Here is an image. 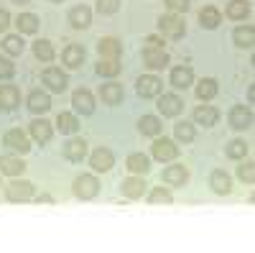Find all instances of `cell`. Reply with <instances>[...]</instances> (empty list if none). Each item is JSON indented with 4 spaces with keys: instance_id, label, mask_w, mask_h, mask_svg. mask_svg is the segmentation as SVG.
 I'll return each instance as SVG.
<instances>
[{
    "instance_id": "cell-31",
    "label": "cell",
    "mask_w": 255,
    "mask_h": 253,
    "mask_svg": "<svg viewBox=\"0 0 255 253\" xmlns=\"http://www.w3.org/2000/svg\"><path fill=\"white\" fill-rule=\"evenodd\" d=\"M232 44L238 49H255V28L248 23H238L232 31Z\"/></svg>"
},
{
    "instance_id": "cell-6",
    "label": "cell",
    "mask_w": 255,
    "mask_h": 253,
    "mask_svg": "<svg viewBox=\"0 0 255 253\" xmlns=\"http://www.w3.org/2000/svg\"><path fill=\"white\" fill-rule=\"evenodd\" d=\"M189 179H191V172H189V166L186 164H166V169L161 172V182L163 184H168L171 189H181V187H186L189 184Z\"/></svg>"
},
{
    "instance_id": "cell-34",
    "label": "cell",
    "mask_w": 255,
    "mask_h": 253,
    "mask_svg": "<svg viewBox=\"0 0 255 253\" xmlns=\"http://www.w3.org/2000/svg\"><path fill=\"white\" fill-rule=\"evenodd\" d=\"M31 51L38 61H44V64H51V61L56 59V49L49 38H36L33 44H31Z\"/></svg>"
},
{
    "instance_id": "cell-36",
    "label": "cell",
    "mask_w": 255,
    "mask_h": 253,
    "mask_svg": "<svg viewBox=\"0 0 255 253\" xmlns=\"http://www.w3.org/2000/svg\"><path fill=\"white\" fill-rule=\"evenodd\" d=\"M253 13V5H250V0H230L227 8H225V15L230 20H248Z\"/></svg>"
},
{
    "instance_id": "cell-26",
    "label": "cell",
    "mask_w": 255,
    "mask_h": 253,
    "mask_svg": "<svg viewBox=\"0 0 255 253\" xmlns=\"http://www.w3.org/2000/svg\"><path fill=\"white\" fill-rule=\"evenodd\" d=\"M26 172V161L20 159V154H3L0 156V174H5V177H10V179H15V177H20Z\"/></svg>"
},
{
    "instance_id": "cell-8",
    "label": "cell",
    "mask_w": 255,
    "mask_h": 253,
    "mask_svg": "<svg viewBox=\"0 0 255 253\" xmlns=\"http://www.w3.org/2000/svg\"><path fill=\"white\" fill-rule=\"evenodd\" d=\"M90 166H92L95 174H108V172H113V166H115V154H113V149H108V146H97V149H92V151H90Z\"/></svg>"
},
{
    "instance_id": "cell-27",
    "label": "cell",
    "mask_w": 255,
    "mask_h": 253,
    "mask_svg": "<svg viewBox=\"0 0 255 253\" xmlns=\"http://www.w3.org/2000/svg\"><path fill=\"white\" fill-rule=\"evenodd\" d=\"M197 20L204 31H215L222 26V10L217 5H202L199 13H197Z\"/></svg>"
},
{
    "instance_id": "cell-15",
    "label": "cell",
    "mask_w": 255,
    "mask_h": 253,
    "mask_svg": "<svg viewBox=\"0 0 255 253\" xmlns=\"http://www.w3.org/2000/svg\"><path fill=\"white\" fill-rule=\"evenodd\" d=\"M90 154V143L84 141V138H69L67 143H64V149H61V156L67 159L69 164H82L84 159H87Z\"/></svg>"
},
{
    "instance_id": "cell-18",
    "label": "cell",
    "mask_w": 255,
    "mask_h": 253,
    "mask_svg": "<svg viewBox=\"0 0 255 253\" xmlns=\"http://www.w3.org/2000/svg\"><path fill=\"white\" fill-rule=\"evenodd\" d=\"M156 105H158V113L163 118H179L184 113V100L174 92H161Z\"/></svg>"
},
{
    "instance_id": "cell-17",
    "label": "cell",
    "mask_w": 255,
    "mask_h": 253,
    "mask_svg": "<svg viewBox=\"0 0 255 253\" xmlns=\"http://www.w3.org/2000/svg\"><path fill=\"white\" fill-rule=\"evenodd\" d=\"M191 120L197 125H204V128H215L220 123V110L209 102H199V105H194V110H191Z\"/></svg>"
},
{
    "instance_id": "cell-39",
    "label": "cell",
    "mask_w": 255,
    "mask_h": 253,
    "mask_svg": "<svg viewBox=\"0 0 255 253\" xmlns=\"http://www.w3.org/2000/svg\"><path fill=\"white\" fill-rule=\"evenodd\" d=\"M148 205H174V195H171V187H163L156 184L151 192H148Z\"/></svg>"
},
{
    "instance_id": "cell-23",
    "label": "cell",
    "mask_w": 255,
    "mask_h": 253,
    "mask_svg": "<svg viewBox=\"0 0 255 253\" xmlns=\"http://www.w3.org/2000/svg\"><path fill=\"white\" fill-rule=\"evenodd\" d=\"M120 195L128 200H140L145 195V179L140 174H128L120 182Z\"/></svg>"
},
{
    "instance_id": "cell-22",
    "label": "cell",
    "mask_w": 255,
    "mask_h": 253,
    "mask_svg": "<svg viewBox=\"0 0 255 253\" xmlns=\"http://www.w3.org/2000/svg\"><path fill=\"white\" fill-rule=\"evenodd\" d=\"M26 108L33 113V115H44V113H49L51 110V97H49V92L46 90H31L28 95H26Z\"/></svg>"
},
{
    "instance_id": "cell-7",
    "label": "cell",
    "mask_w": 255,
    "mask_h": 253,
    "mask_svg": "<svg viewBox=\"0 0 255 253\" xmlns=\"http://www.w3.org/2000/svg\"><path fill=\"white\" fill-rule=\"evenodd\" d=\"M227 123H230V128H235V131H248L250 125L255 123V115H253V108L250 105H232L230 113H227Z\"/></svg>"
},
{
    "instance_id": "cell-16",
    "label": "cell",
    "mask_w": 255,
    "mask_h": 253,
    "mask_svg": "<svg viewBox=\"0 0 255 253\" xmlns=\"http://www.w3.org/2000/svg\"><path fill=\"white\" fill-rule=\"evenodd\" d=\"M72 108H74L77 115H92L95 108H97L92 90H87V87H77V90L72 92Z\"/></svg>"
},
{
    "instance_id": "cell-45",
    "label": "cell",
    "mask_w": 255,
    "mask_h": 253,
    "mask_svg": "<svg viewBox=\"0 0 255 253\" xmlns=\"http://www.w3.org/2000/svg\"><path fill=\"white\" fill-rule=\"evenodd\" d=\"M10 23H13V18H10V13H8L5 8H0V33H8Z\"/></svg>"
},
{
    "instance_id": "cell-21",
    "label": "cell",
    "mask_w": 255,
    "mask_h": 253,
    "mask_svg": "<svg viewBox=\"0 0 255 253\" xmlns=\"http://www.w3.org/2000/svg\"><path fill=\"white\" fill-rule=\"evenodd\" d=\"M209 189H212L215 195H220V197L232 195L235 184H232L230 172H225V169H212V172H209Z\"/></svg>"
},
{
    "instance_id": "cell-24",
    "label": "cell",
    "mask_w": 255,
    "mask_h": 253,
    "mask_svg": "<svg viewBox=\"0 0 255 253\" xmlns=\"http://www.w3.org/2000/svg\"><path fill=\"white\" fill-rule=\"evenodd\" d=\"M20 105V90L10 82L0 84V113H13Z\"/></svg>"
},
{
    "instance_id": "cell-19",
    "label": "cell",
    "mask_w": 255,
    "mask_h": 253,
    "mask_svg": "<svg viewBox=\"0 0 255 253\" xmlns=\"http://www.w3.org/2000/svg\"><path fill=\"white\" fill-rule=\"evenodd\" d=\"M67 20H69V26H72L74 31H87V28L92 26V8L84 5V3L72 5L69 13H67Z\"/></svg>"
},
{
    "instance_id": "cell-37",
    "label": "cell",
    "mask_w": 255,
    "mask_h": 253,
    "mask_svg": "<svg viewBox=\"0 0 255 253\" xmlns=\"http://www.w3.org/2000/svg\"><path fill=\"white\" fill-rule=\"evenodd\" d=\"M120 72H123L120 59H100L95 64V74L102 79H115V77H120Z\"/></svg>"
},
{
    "instance_id": "cell-9",
    "label": "cell",
    "mask_w": 255,
    "mask_h": 253,
    "mask_svg": "<svg viewBox=\"0 0 255 253\" xmlns=\"http://www.w3.org/2000/svg\"><path fill=\"white\" fill-rule=\"evenodd\" d=\"M54 133H56V125H54L51 120H46V118H33V120L28 123V136H31V141L38 143V146H46V143L54 138Z\"/></svg>"
},
{
    "instance_id": "cell-52",
    "label": "cell",
    "mask_w": 255,
    "mask_h": 253,
    "mask_svg": "<svg viewBox=\"0 0 255 253\" xmlns=\"http://www.w3.org/2000/svg\"><path fill=\"white\" fill-rule=\"evenodd\" d=\"M49 3H64V0H49Z\"/></svg>"
},
{
    "instance_id": "cell-25",
    "label": "cell",
    "mask_w": 255,
    "mask_h": 253,
    "mask_svg": "<svg viewBox=\"0 0 255 253\" xmlns=\"http://www.w3.org/2000/svg\"><path fill=\"white\" fill-rule=\"evenodd\" d=\"M123 41L118 36H102L97 41V54L100 59H123Z\"/></svg>"
},
{
    "instance_id": "cell-10",
    "label": "cell",
    "mask_w": 255,
    "mask_h": 253,
    "mask_svg": "<svg viewBox=\"0 0 255 253\" xmlns=\"http://www.w3.org/2000/svg\"><path fill=\"white\" fill-rule=\"evenodd\" d=\"M135 92L143 100H153L163 92V79L158 74H140L135 79Z\"/></svg>"
},
{
    "instance_id": "cell-41",
    "label": "cell",
    "mask_w": 255,
    "mask_h": 253,
    "mask_svg": "<svg viewBox=\"0 0 255 253\" xmlns=\"http://www.w3.org/2000/svg\"><path fill=\"white\" fill-rule=\"evenodd\" d=\"M238 179L243 182V184H255V161H248V159H243L240 164H238Z\"/></svg>"
},
{
    "instance_id": "cell-2",
    "label": "cell",
    "mask_w": 255,
    "mask_h": 253,
    "mask_svg": "<svg viewBox=\"0 0 255 253\" xmlns=\"http://www.w3.org/2000/svg\"><path fill=\"white\" fill-rule=\"evenodd\" d=\"M5 202H10V205H23V202H31L33 197H36V184L33 182H28V179H13V182H8L5 184Z\"/></svg>"
},
{
    "instance_id": "cell-35",
    "label": "cell",
    "mask_w": 255,
    "mask_h": 253,
    "mask_svg": "<svg viewBox=\"0 0 255 253\" xmlns=\"http://www.w3.org/2000/svg\"><path fill=\"white\" fill-rule=\"evenodd\" d=\"M197 138V123L194 120H176L174 123V141L176 143H191Z\"/></svg>"
},
{
    "instance_id": "cell-47",
    "label": "cell",
    "mask_w": 255,
    "mask_h": 253,
    "mask_svg": "<svg viewBox=\"0 0 255 253\" xmlns=\"http://www.w3.org/2000/svg\"><path fill=\"white\" fill-rule=\"evenodd\" d=\"M38 205H54V195H49V192H44V195H36L33 197Z\"/></svg>"
},
{
    "instance_id": "cell-5",
    "label": "cell",
    "mask_w": 255,
    "mask_h": 253,
    "mask_svg": "<svg viewBox=\"0 0 255 253\" xmlns=\"http://www.w3.org/2000/svg\"><path fill=\"white\" fill-rule=\"evenodd\" d=\"M151 159L161 161V164H171L179 159V143L174 138H166V136H156L151 143Z\"/></svg>"
},
{
    "instance_id": "cell-28",
    "label": "cell",
    "mask_w": 255,
    "mask_h": 253,
    "mask_svg": "<svg viewBox=\"0 0 255 253\" xmlns=\"http://www.w3.org/2000/svg\"><path fill=\"white\" fill-rule=\"evenodd\" d=\"M217 92H220V82L215 77H202V79L194 82V95L202 102H212L217 97Z\"/></svg>"
},
{
    "instance_id": "cell-14",
    "label": "cell",
    "mask_w": 255,
    "mask_h": 253,
    "mask_svg": "<svg viewBox=\"0 0 255 253\" xmlns=\"http://www.w3.org/2000/svg\"><path fill=\"white\" fill-rule=\"evenodd\" d=\"M194 69H191L189 64H174L171 72H168V84L176 90H189V87H194Z\"/></svg>"
},
{
    "instance_id": "cell-33",
    "label": "cell",
    "mask_w": 255,
    "mask_h": 253,
    "mask_svg": "<svg viewBox=\"0 0 255 253\" xmlns=\"http://www.w3.org/2000/svg\"><path fill=\"white\" fill-rule=\"evenodd\" d=\"M54 123H56V131H59V133H64V136H74V133L82 128V123H79L77 113H67V110L59 113Z\"/></svg>"
},
{
    "instance_id": "cell-42",
    "label": "cell",
    "mask_w": 255,
    "mask_h": 253,
    "mask_svg": "<svg viewBox=\"0 0 255 253\" xmlns=\"http://www.w3.org/2000/svg\"><path fill=\"white\" fill-rule=\"evenodd\" d=\"M123 5V0H97L95 3V10L102 13V15H115Z\"/></svg>"
},
{
    "instance_id": "cell-40",
    "label": "cell",
    "mask_w": 255,
    "mask_h": 253,
    "mask_svg": "<svg viewBox=\"0 0 255 253\" xmlns=\"http://www.w3.org/2000/svg\"><path fill=\"white\" fill-rule=\"evenodd\" d=\"M225 156H227L230 161H243V159L248 156V141L232 138V141L225 146Z\"/></svg>"
},
{
    "instance_id": "cell-20",
    "label": "cell",
    "mask_w": 255,
    "mask_h": 253,
    "mask_svg": "<svg viewBox=\"0 0 255 253\" xmlns=\"http://www.w3.org/2000/svg\"><path fill=\"white\" fill-rule=\"evenodd\" d=\"M97 95H100V100H102L105 105H108V108H115V105H120V102H123V97H125V87H123L120 82L108 79V82H102V84H100Z\"/></svg>"
},
{
    "instance_id": "cell-3",
    "label": "cell",
    "mask_w": 255,
    "mask_h": 253,
    "mask_svg": "<svg viewBox=\"0 0 255 253\" xmlns=\"http://www.w3.org/2000/svg\"><path fill=\"white\" fill-rule=\"evenodd\" d=\"M41 82H44V87L54 95H61L67 92L69 87V74L64 67H54V64H46L44 72H41Z\"/></svg>"
},
{
    "instance_id": "cell-51",
    "label": "cell",
    "mask_w": 255,
    "mask_h": 253,
    "mask_svg": "<svg viewBox=\"0 0 255 253\" xmlns=\"http://www.w3.org/2000/svg\"><path fill=\"white\" fill-rule=\"evenodd\" d=\"M250 61H253V67H255V49H253V56H250Z\"/></svg>"
},
{
    "instance_id": "cell-48",
    "label": "cell",
    "mask_w": 255,
    "mask_h": 253,
    "mask_svg": "<svg viewBox=\"0 0 255 253\" xmlns=\"http://www.w3.org/2000/svg\"><path fill=\"white\" fill-rule=\"evenodd\" d=\"M248 102H250L253 108H255V82H253L250 87H248Z\"/></svg>"
},
{
    "instance_id": "cell-12",
    "label": "cell",
    "mask_w": 255,
    "mask_h": 253,
    "mask_svg": "<svg viewBox=\"0 0 255 253\" xmlns=\"http://www.w3.org/2000/svg\"><path fill=\"white\" fill-rule=\"evenodd\" d=\"M84 61H87V49H84L82 44H77V41H72V44H67L61 49V67L64 69H79Z\"/></svg>"
},
{
    "instance_id": "cell-53",
    "label": "cell",
    "mask_w": 255,
    "mask_h": 253,
    "mask_svg": "<svg viewBox=\"0 0 255 253\" xmlns=\"http://www.w3.org/2000/svg\"><path fill=\"white\" fill-rule=\"evenodd\" d=\"M0 184H3V179H0Z\"/></svg>"
},
{
    "instance_id": "cell-44",
    "label": "cell",
    "mask_w": 255,
    "mask_h": 253,
    "mask_svg": "<svg viewBox=\"0 0 255 253\" xmlns=\"http://www.w3.org/2000/svg\"><path fill=\"white\" fill-rule=\"evenodd\" d=\"M13 74H15V64L8 59V54H0V79H13Z\"/></svg>"
},
{
    "instance_id": "cell-54",
    "label": "cell",
    "mask_w": 255,
    "mask_h": 253,
    "mask_svg": "<svg viewBox=\"0 0 255 253\" xmlns=\"http://www.w3.org/2000/svg\"><path fill=\"white\" fill-rule=\"evenodd\" d=\"M253 149H255V143H253Z\"/></svg>"
},
{
    "instance_id": "cell-4",
    "label": "cell",
    "mask_w": 255,
    "mask_h": 253,
    "mask_svg": "<svg viewBox=\"0 0 255 253\" xmlns=\"http://www.w3.org/2000/svg\"><path fill=\"white\" fill-rule=\"evenodd\" d=\"M72 195L77 197V200H82V202H90V200H95L97 195H100V179L95 177V174H77L74 177V182H72Z\"/></svg>"
},
{
    "instance_id": "cell-13",
    "label": "cell",
    "mask_w": 255,
    "mask_h": 253,
    "mask_svg": "<svg viewBox=\"0 0 255 253\" xmlns=\"http://www.w3.org/2000/svg\"><path fill=\"white\" fill-rule=\"evenodd\" d=\"M3 143H5V149H10L13 154H28L31 151V136L23 131V128H10L3 133Z\"/></svg>"
},
{
    "instance_id": "cell-43",
    "label": "cell",
    "mask_w": 255,
    "mask_h": 253,
    "mask_svg": "<svg viewBox=\"0 0 255 253\" xmlns=\"http://www.w3.org/2000/svg\"><path fill=\"white\" fill-rule=\"evenodd\" d=\"M163 3H166L168 13H179V15L189 13V8H191V0H163Z\"/></svg>"
},
{
    "instance_id": "cell-11",
    "label": "cell",
    "mask_w": 255,
    "mask_h": 253,
    "mask_svg": "<svg viewBox=\"0 0 255 253\" xmlns=\"http://www.w3.org/2000/svg\"><path fill=\"white\" fill-rule=\"evenodd\" d=\"M140 59H143L145 69H151V72H161V69H166V67H168V61H171L168 51H166V49H158V46H143Z\"/></svg>"
},
{
    "instance_id": "cell-38",
    "label": "cell",
    "mask_w": 255,
    "mask_h": 253,
    "mask_svg": "<svg viewBox=\"0 0 255 253\" xmlns=\"http://www.w3.org/2000/svg\"><path fill=\"white\" fill-rule=\"evenodd\" d=\"M0 49H3L8 56H20L26 49V41L20 33H5V38L0 41Z\"/></svg>"
},
{
    "instance_id": "cell-29",
    "label": "cell",
    "mask_w": 255,
    "mask_h": 253,
    "mask_svg": "<svg viewBox=\"0 0 255 253\" xmlns=\"http://www.w3.org/2000/svg\"><path fill=\"white\" fill-rule=\"evenodd\" d=\"M13 23H15L20 36H36L38 28H41V18L36 13H18L13 18Z\"/></svg>"
},
{
    "instance_id": "cell-46",
    "label": "cell",
    "mask_w": 255,
    "mask_h": 253,
    "mask_svg": "<svg viewBox=\"0 0 255 253\" xmlns=\"http://www.w3.org/2000/svg\"><path fill=\"white\" fill-rule=\"evenodd\" d=\"M145 46H158V49H163V46H166V38H163L161 33H151V36H145Z\"/></svg>"
},
{
    "instance_id": "cell-32",
    "label": "cell",
    "mask_w": 255,
    "mask_h": 253,
    "mask_svg": "<svg viewBox=\"0 0 255 253\" xmlns=\"http://www.w3.org/2000/svg\"><path fill=\"white\" fill-rule=\"evenodd\" d=\"M138 133L145 138H156L163 133V123L158 115H140L138 118Z\"/></svg>"
},
{
    "instance_id": "cell-50",
    "label": "cell",
    "mask_w": 255,
    "mask_h": 253,
    "mask_svg": "<svg viewBox=\"0 0 255 253\" xmlns=\"http://www.w3.org/2000/svg\"><path fill=\"white\" fill-rule=\"evenodd\" d=\"M248 202H250V205H255V192H253V195L248 197Z\"/></svg>"
},
{
    "instance_id": "cell-1",
    "label": "cell",
    "mask_w": 255,
    "mask_h": 253,
    "mask_svg": "<svg viewBox=\"0 0 255 253\" xmlns=\"http://www.w3.org/2000/svg\"><path fill=\"white\" fill-rule=\"evenodd\" d=\"M156 23H158V33L163 38H168V41H181L186 36V20L179 13H168L166 10Z\"/></svg>"
},
{
    "instance_id": "cell-49",
    "label": "cell",
    "mask_w": 255,
    "mask_h": 253,
    "mask_svg": "<svg viewBox=\"0 0 255 253\" xmlns=\"http://www.w3.org/2000/svg\"><path fill=\"white\" fill-rule=\"evenodd\" d=\"M10 3H15V5H26V3H31V0H10Z\"/></svg>"
},
{
    "instance_id": "cell-30",
    "label": "cell",
    "mask_w": 255,
    "mask_h": 253,
    "mask_svg": "<svg viewBox=\"0 0 255 253\" xmlns=\"http://www.w3.org/2000/svg\"><path fill=\"white\" fill-rule=\"evenodd\" d=\"M151 156L148 154H140V151H135V154H128V159H125V169H128V174H148L151 172Z\"/></svg>"
}]
</instances>
